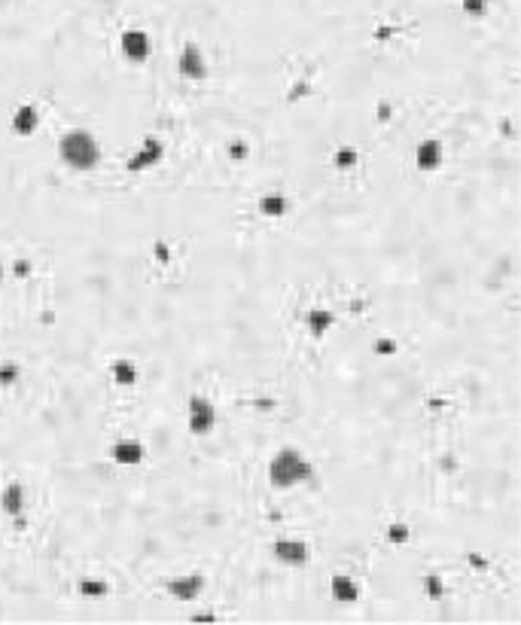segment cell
<instances>
[{"label":"cell","mask_w":521,"mask_h":625,"mask_svg":"<svg viewBox=\"0 0 521 625\" xmlns=\"http://www.w3.org/2000/svg\"><path fill=\"white\" fill-rule=\"evenodd\" d=\"M189 430L196 436H205V434H211L213 427H217V409H213V403L208 400V396H192L189 400Z\"/></svg>","instance_id":"obj_3"},{"label":"cell","mask_w":521,"mask_h":625,"mask_svg":"<svg viewBox=\"0 0 521 625\" xmlns=\"http://www.w3.org/2000/svg\"><path fill=\"white\" fill-rule=\"evenodd\" d=\"M59 159L71 168V171H95L101 162V144L92 131L86 129H71L59 141Z\"/></svg>","instance_id":"obj_2"},{"label":"cell","mask_w":521,"mask_h":625,"mask_svg":"<svg viewBox=\"0 0 521 625\" xmlns=\"http://www.w3.org/2000/svg\"><path fill=\"white\" fill-rule=\"evenodd\" d=\"M268 479L275 488L287 491V488H296V485L317 479V470H314V464L305 458V451L280 449V451H275V458L268 461Z\"/></svg>","instance_id":"obj_1"},{"label":"cell","mask_w":521,"mask_h":625,"mask_svg":"<svg viewBox=\"0 0 521 625\" xmlns=\"http://www.w3.org/2000/svg\"><path fill=\"white\" fill-rule=\"evenodd\" d=\"M143 454H146V449H143L141 439H119V442H113V449H110V458L116 464H122V467H134V464H141Z\"/></svg>","instance_id":"obj_9"},{"label":"cell","mask_w":521,"mask_h":625,"mask_svg":"<svg viewBox=\"0 0 521 625\" xmlns=\"http://www.w3.org/2000/svg\"><path fill=\"white\" fill-rule=\"evenodd\" d=\"M113 379H116V384H134V379H138V369H134L131 360H116V363H113Z\"/></svg>","instance_id":"obj_15"},{"label":"cell","mask_w":521,"mask_h":625,"mask_svg":"<svg viewBox=\"0 0 521 625\" xmlns=\"http://www.w3.org/2000/svg\"><path fill=\"white\" fill-rule=\"evenodd\" d=\"M201 589H205V579H201V574H189L186 579H174V583H168V592L177 595V598H196Z\"/></svg>","instance_id":"obj_12"},{"label":"cell","mask_w":521,"mask_h":625,"mask_svg":"<svg viewBox=\"0 0 521 625\" xmlns=\"http://www.w3.org/2000/svg\"><path fill=\"white\" fill-rule=\"evenodd\" d=\"M463 9L479 19V16H485V0H463Z\"/></svg>","instance_id":"obj_17"},{"label":"cell","mask_w":521,"mask_h":625,"mask_svg":"<svg viewBox=\"0 0 521 625\" xmlns=\"http://www.w3.org/2000/svg\"><path fill=\"white\" fill-rule=\"evenodd\" d=\"M19 375V366H9V363H4V369H0V384H13Z\"/></svg>","instance_id":"obj_18"},{"label":"cell","mask_w":521,"mask_h":625,"mask_svg":"<svg viewBox=\"0 0 521 625\" xmlns=\"http://www.w3.org/2000/svg\"><path fill=\"white\" fill-rule=\"evenodd\" d=\"M271 552H275V559L280 564H287V567H302L305 561H308V543L293 540V537L278 540L275 546H271Z\"/></svg>","instance_id":"obj_7"},{"label":"cell","mask_w":521,"mask_h":625,"mask_svg":"<svg viewBox=\"0 0 521 625\" xmlns=\"http://www.w3.org/2000/svg\"><path fill=\"white\" fill-rule=\"evenodd\" d=\"M305 324H308L311 336H323L326 329L333 326V314L326 311V309H311L308 314H305Z\"/></svg>","instance_id":"obj_14"},{"label":"cell","mask_w":521,"mask_h":625,"mask_svg":"<svg viewBox=\"0 0 521 625\" xmlns=\"http://www.w3.org/2000/svg\"><path fill=\"white\" fill-rule=\"evenodd\" d=\"M79 592H101V595H104L107 586H79Z\"/></svg>","instance_id":"obj_19"},{"label":"cell","mask_w":521,"mask_h":625,"mask_svg":"<svg viewBox=\"0 0 521 625\" xmlns=\"http://www.w3.org/2000/svg\"><path fill=\"white\" fill-rule=\"evenodd\" d=\"M330 592H333V598L338 601V604H350V601L360 598V586L348 574H335L333 583H330Z\"/></svg>","instance_id":"obj_10"},{"label":"cell","mask_w":521,"mask_h":625,"mask_svg":"<svg viewBox=\"0 0 521 625\" xmlns=\"http://www.w3.org/2000/svg\"><path fill=\"white\" fill-rule=\"evenodd\" d=\"M259 211H263L265 217H280V214L287 211V199L284 196H265L259 201Z\"/></svg>","instance_id":"obj_16"},{"label":"cell","mask_w":521,"mask_h":625,"mask_svg":"<svg viewBox=\"0 0 521 625\" xmlns=\"http://www.w3.org/2000/svg\"><path fill=\"white\" fill-rule=\"evenodd\" d=\"M150 52H153V43H150V37H146L143 31L131 28V31L122 34V55H126L131 64L146 61V59H150Z\"/></svg>","instance_id":"obj_5"},{"label":"cell","mask_w":521,"mask_h":625,"mask_svg":"<svg viewBox=\"0 0 521 625\" xmlns=\"http://www.w3.org/2000/svg\"><path fill=\"white\" fill-rule=\"evenodd\" d=\"M415 162L421 171H436V168H442L445 162V146L439 138H424L418 144V153H415Z\"/></svg>","instance_id":"obj_8"},{"label":"cell","mask_w":521,"mask_h":625,"mask_svg":"<svg viewBox=\"0 0 521 625\" xmlns=\"http://www.w3.org/2000/svg\"><path fill=\"white\" fill-rule=\"evenodd\" d=\"M0 500H4V513L6 516H19L21 509H25V491H21V485H16V482L6 488Z\"/></svg>","instance_id":"obj_13"},{"label":"cell","mask_w":521,"mask_h":625,"mask_svg":"<svg viewBox=\"0 0 521 625\" xmlns=\"http://www.w3.org/2000/svg\"><path fill=\"white\" fill-rule=\"evenodd\" d=\"M162 156H165V144L162 141H158V138H143L141 150L128 159V171H146V168H153V165L162 162Z\"/></svg>","instance_id":"obj_6"},{"label":"cell","mask_w":521,"mask_h":625,"mask_svg":"<svg viewBox=\"0 0 521 625\" xmlns=\"http://www.w3.org/2000/svg\"><path fill=\"white\" fill-rule=\"evenodd\" d=\"M177 71L180 76L192 79V83H198V79L208 76V61H205V52H201L198 46H183V52L177 55Z\"/></svg>","instance_id":"obj_4"},{"label":"cell","mask_w":521,"mask_h":625,"mask_svg":"<svg viewBox=\"0 0 521 625\" xmlns=\"http://www.w3.org/2000/svg\"><path fill=\"white\" fill-rule=\"evenodd\" d=\"M40 125V113L34 104H21L16 113H13V131L16 134H34Z\"/></svg>","instance_id":"obj_11"}]
</instances>
